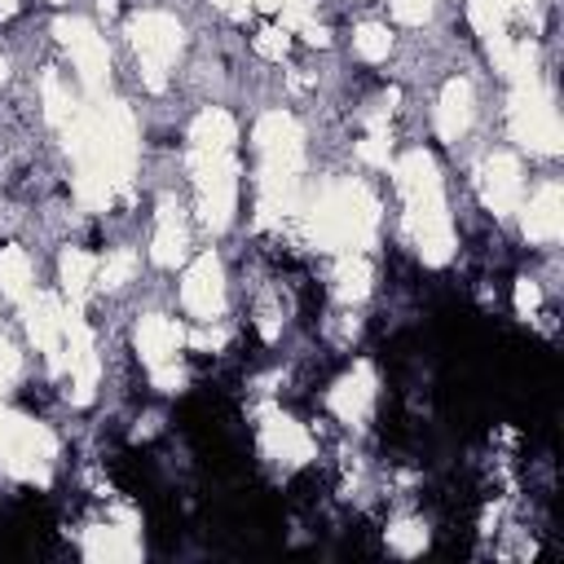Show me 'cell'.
<instances>
[{"label":"cell","instance_id":"obj_1","mask_svg":"<svg viewBox=\"0 0 564 564\" xmlns=\"http://www.w3.org/2000/svg\"><path fill=\"white\" fill-rule=\"evenodd\" d=\"M66 154L75 163V198L93 212H106L119 189H128L137 167V123L132 110L115 97H97L75 106L70 123L62 128Z\"/></svg>","mask_w":564,"mask_h":564},{"label":"cell","instance_id":"obj_2","mask_svg":"<svg viewBox=\"0 0 564 564\" xmlns=\"http://www.w3.org/2000/svg\"><path fill=\"white\" fill-rule=\"evenodd\" d=\"M260 172H256V220L282 225L300 203V172H304V128L286 110H264L251 132Z\"/></svg>","mask_w":564,"mask_h":564},{"label":"cell","instance_id":"obj_3","mask_svg":"<svg viewBox=\"0 0 564 564\" xmlns=\"http://www.w3.org/2000/svg\"><path fill=\"white\" fill-rule=\"evenodd\" d=\"M401 203H405V234L419 251L423 264L441 269L454 256V229H449V212H445V185H441V167L427 150H405L392 163Z\"/></svg>","mask_w":564,"mask_h":564},{"label":"cell","instance_id":"obj_4","mask_svg":"<svg viewBox=\"0 0 564 564\" xmlns=\"http://www.w3.org/2000/svg\"><path fill=\"white\" fill-rule=\"evenodd\" d=\"M379 234V198L361 181H330L308 207V238L317 251H366Z\"/></svg>","mask_w":564,"mask_h":564},{"label":"cell","instance_id":"obj_5","mask_svg":"<svg viewBox=\"0 0 564 564\" xmlns=\"http://www.w3.org/2000/svg\"><path fill=\"white\" fill-rule=\"evenodd\" d=\"M53 458H57V436L44 423L0 405V471L26 485H48Z\"/></svg>","mask_w":564,"mask_h":564},{"label":"cell","instance_id":"obj_6","mask_svg":"<svg viewBox=\"0 0 564 564\" xmlns=\"http://www.w3.org/2000/svg\"><path fill=\"white\" fill-rule=\"evenodd\" d=\"M511 106H507V128L511 137L529 150V154H560L564 150V128L551 101V88L542 84V75L529 79H511Z\"/></svg>","mask_w":564,"mask_h":564},{"label":"cell","instance_id":"obj_7","mask_svg":"<svg viewBox=\"0 0 564 564\" xmlns=\"http://www.w3.org/2000/svg\"><path fill=\"white\" fill-rule=\"evenodd\" d=\"M189 176H194V203H198V220L220 234L234 225V212H238V159L234 150L225 154H203V150H189Z\"/></svg>","mask_w":564,"mask_h":564},{"label":"cell","instance_id":"obj_8","mask_svg":"<svg viewBox=\"0 0 564 564\" xmlns=\"http://www.w3.org/2000/svg\"><path fill=\"white\" fill-rule=\"evenodd\" d=\"M128 40H132V48H137L145 88H150V93H163V88H167V70H172V62H176V53H181V44H185L181 22H176L172 13H163V9H145V13H137V18L128 22Z\"/></svg>","mask_w":564,"mask_h":564},{"label":"cell","instance_id":"obj_9","mask_svg":"<svg viewBox=\"0 0 564 564\" xmlns=\"http://www.w3.org/2000/svg\"><path fill=\"white\" fill-rule=\"evenodd\" d=\"M53 35H57V44L70 53V62H75L84 88H88V93H101V88H106V75H110V48H106V40L97 35V26L84 22V18H57V22H53Z\"/></svg>","mask_w":564,"mask_h":564},{"label":"cell","instance_id":"obj_10","mask_svg":"<svg viewBox=\"0 0 564 564\" xmlns=\"http://www.w3.org/2000/svg\"><path fill=\"white\" fill-rule=\"evenodd\" d=\"M181 304L203 326H212L225 313V269H220V256L216 251H203L185 269V278H181Z\"/></svg>","mask_w":564,"mask_h":564},{"label":"cell","instance_id":"obj_11","mask_svg":"<svg viewBox=\"0 0 564 564\" xmlns=\"http://www.w3.org/2000/svg\"><path fill=\"white\" fill-rule=\"evenodd\" d=\"M66 357V370H70V401L75 405H88L93 401V392H97V348H93V330H88V322H84V304H75L70 300V308H66V348H62Z\"/></svg>","mask_w":564,"mask_h":564},{"label":"cell","instance_id":"obj_12","mask_svg":"<svg viewBox=\"0 0 564 564\" xmlns=\"http://www.w3.org/2000/svg\"><path fill=\"white\" fill-rule=\"evenodd\" d=\"M22 304H26L22 308V322H26L31 344L48 357L53 370H62V344H66V308H62V300L48 295V291H35Z\"/></svg>","mask_w":564,"mask_h":564},{"label":"cell","instance_id":"obj_13","mask_svg":"<svg viewBox=\"0 0 564 564\" xmlns=\"http://www.w3.org/2000/svg\"><path fill=\"white\" fill-rule=\"evenodd\" d=\"M375 397H379L375 366H370V361H357L348 375H339V379H335V388H330L326 405H330V414H335L339 423L361 427V423L370 419V410H375Z\"/></svg>","mask_w":564,"mask_h":564},{"label":"cell","instance_id":"obj_14","mask_svg":"<svg viewBox=\"0 0 564 564\" xmlns=\"http://www.w3.org/2000/svg\"><path fill=\"white\" fill-rule=\"evenodd\" d=\"M260 449L269 454V458H278V463H291V467H300V463H308L313 458V436L291 419V414H282L278 405H260Z\"/></svg>","mask_w":564,"mask_h":564},{"label":"cell","instance_id":"obj_15","mask_svg":"<svg viewBox=\"0 0 564 564\" xmlns=\"http://www.w3.org/2000/svg\"><path fill=\"white\" fill-rule=\"evenodd\" d=\"M476 189H480V198H485V207L494 216H511L520 207V198H524V181H520L516 154H502V150L489 154L480 163V172H476Z\"/></svg>","mask_w":564,"mask_h":564},{"label":"cell","instance_id":"obj_16","mask_svg":"<svg viewBox=\"0 0 564 564\" xmlns=\"http://www.w3.org/2000/svg\"><path fill=\"white\" fill-rule=\"evenodd\" d=\"M516 212H520V229H524L529 242H560V234H564V189L555 181L538 185V194Z\"/></svg>","mask_w":564,"mask_h":564},{"label":"cell","instance_id":"obj_17","mask_svg":"<svg viewBox=\"0 0 564 564\" xmlns=\"http://www.w3.org/2000/svg\"><path fill=\"white\" fill-rule=\"evenodd\" d=\"M189 251V225H185V212L172 194L159 198V212H154V238H150V256L154 264L163 269H176Z\"/></svg>","mask_w":564,"mask_h":564},{"label":"cell","instance_id":"obj_18","mask_svg":"<svg viewBox=\"0 0 564 564\" xmlns=\"http://www.w3.org/2000/svg\"><path fill=\"white\" fill-rule=\"evenodd\" d=\"M467 18H471V26H476L485 53L494 57V66L507 75V66H511V48H516V40L507 35V22H511L507 4H502V0H467Z\"/></svg>","mask_w":564,"mask_h":564},{"label":"cell","instance_id":"obj_19","mask_svg":"<svg viewBox=\"0 0 564 564\" xmlns=\"http://www.w3.org/2000/svg\"><path fill=\"white\" fill-rule=\"evenodd\" d=\"M79 546H84V560H93V564H132V560H141V542H137L132 524H123V520L119 524H88Z\"/></svg>","mask_w":564,"mask_h":564},{"label":"cell","instance_id":"obj_20","mask_svg":"<svg viewBox=\"0 0 564 564\" xmlns=\"http://www.w3.org/2000/svg\"><path fill=\"white\" fill-rule=\"evenodd\" d=\"M181 348H185V326H181V322H172V317H163V313H145V317L137 322V352H141V361H145L150 370L176 361Z\"/></svg>","mask_w":564,"mask_h":564},{"label":"cell","instance_id":"obj_21","mask_svg":"<svg viewBox=\"0 0 564 564\" xmlns=\"http://www.w3.org/2000/svg\"><path fill=\"white\" fill-rule=\"evenodd\" d=\"M471 115H476V93L467 79H445L441 97H436V132L441 141H458L467 128H471Z\"/></svg>","mask_w":564,"mask_h":564},{"label":"cell","instance_id":"obj_22","mask_svg":"<svg viewBox=\"0 0 564 564\" xmlns=\"http://www.w3.org/2000/svg\"><path fill=\"white\" fill-rule=\"evenodd\" d=\"M234 141H238V123H234L229 110L207 106V110L194 115V123H189V150L225 154V150H234Z\"/></svg>","mask_w":564,"mask_h":564},{"label":"cell","instance_id":"obj_23","mask_svg":"<svg viewBox=\"0 0 564 564\" xmlns=\"http://www.w3.org/2000/svg\"><path fill=\"white\" fill-rule=\"evenodd\" d=\"M370 282H375L370 260L361 251H344L339 264H335V300L339 304H361L370 295Z\"/></svg>","mask_w":564,"mask_h":564},{"label":"cell","instance_id":"obj_24","mask_svg":"<svg viewBox=\"0 0 564 564\" xmlns=\"http://www.w3.org/2000/svg\"><path fill=\"white\" fill-rule=\"evenodd\" d=\"M31 278H35L31 256H26L22 247H0V291H4L9 300H26L31 286H35Z\"/></svg>","mask_w":564,"mask_h":564},{"label":"cell","instance_id":"obj_25","mask_svg":"<svg viewBox=\"0 0 564 564\" xmlns=\"http://www.w3.org/2000/svg\"><path fill=\"white\" fill-rule=\"evenodd\" d=\"M57 269H62V291H66L75 304H84V295H88V286H93V278H97V260H93L88 251H79V247H66Z\"/></svg>","mask_w":564,"mask_h":564},{"label":"cell","instance_id":"obj_26","mask_svg":"<svg viewBox=\"0 0 564 564\" xmlns=\"http://www.w3.org/2000/svg\"><path fill=\"white\" fill-rule=\"evenodd\" d=\"M388 101H383V110L370 119V132L357 141V159L366 163V167H388L392 163V141H388Z\"/></svg>","mask_w":564,"mask_h":564},{"label":"cell","instance_id":"obj_27","mask_svg":"<svg viewBox=\"0 0 564 564\" xmlns=\"http://www.w3.org/2000/svg\"><path fill=\"white\" fill-rule=\"evenodd\" d=\"M40 93H44V115H48V123H53V128H66L70 115H75V101H70V93L62 88V75H57V70H44V75H40Z\"/></svg>","mask_w":564,"mask_h":564},{"label":"cell","instance_id":"obj_28","mask_svg":"<svg viewBox=\"0 0 564 564\" xmlns=\"http://www.w3.org/2000/svg\"><path fill=\"white\" fill-rule=\"evenodd\" d=\"M352 48H357V57H366V62H383V57L392 53V35H388V26H379V22H361V26L352 31Z\"/></svg>","mask_w":564,"mask_h":564},{"label":"cell","instance_id":"obj_29","mask_svg":"<svg viewBox=\"0 0 564 564\" xmlns=\"http://www.w3.org/2000/svg\"><path fill=\"white\" fill-rule=\"evenodd\" d=\"M132 269H137V256H132L128 247H119V251H110V256L97 264V278H93V282H97L101 291H119V286L132 278Z\"/></svg>","mask_w":564,"mask_h":564},{"label":"cell","instance_id":"obj_30","mask_svg":"<svg viewBox=\"0 0 564 564\" xmlns=\"http://www.w3.org/2000/svg\"><path fill=\"white\" fill-rule=\"evenodd\" d=\"M388 546H392L397 555H423V546H427V524H423V520H397V524H388Z\"/></svg>","mask_w":564,"mask_h":564},{"label":"cell","instance_id":"obj_31","mask_svg":"<svg viewBox=\"0 0 564 564\" xmlns=\"http://www.w3.org/2000/svg\"><path fill=\"white\" fill-rule=\"evenodd\" d=\"M436 0H388V13L401 22V26H423L432 18Z\"/></svg>","mask_w":564,"mask_h":564},{"label":"cell","instance_id":"obj_32","mask_svg":"<svg viewBox=\"0 0 564 564\" xmlns=\"http://www.w3.org/2000/svg\"><path fill=\"white\" fill-rule=\"evenodd\" d=\"M286 48H291V31H282V26H264V31L256 35V53H260L264 62H282Z\"/></svg>","mask_w":564,"mask_h":564},{"label":"cell","instance_id":"obj_33","mask_svg":"<svg viewBox=\"0 0 564 564\" xmlns=\"http://www.w3.org/2000/svg\"><path fill=\"white\" fill-rule=\"evenodd\" d=\"M538 308H542V286H538L533 278H520V282H516V317L533 322Z\"/></svg>","mask_w":564,"mask_h":564},{"label":"cell","instance_id":"obj_34","mask_svg":"<svg viewBox=\"0 0 564 564\" xmlns=\"http://www.w3.org/2000/svg\"><path fill=\"white\" fill-rule=\"evenodd\" d=\"M150 379H154V388H159V392H181V388H185V370H181L176 361L154 366V370H150Z\"/></svg>","mask_w":564,"mask_h":564},{"label":"cell","instance_id":"obj_35","mask_svg":"<svg viewBox=\"0 0 564 564\" xmlns=\"http://www.w3.org/2000/svg\"><path fill=\"white\" fill-rule=\"evenodd\" d=\"M22 375V357H18V348L0 335V383H13Z\"/></svg>","mask_w":564,"mask_h":564},{"label":"cell","instance_id":"obj_36","mask_svg":"<svg viewBox=\"0 0 564 564\" xmlns=\"http://www.w3.org/2000/svg\"><path fill=\"white\" fill-rule=\"evenodd\" d=\"M229 335L216 326V330H194V335H185V344H194V348H220Z\"/></svg>","mask_w":564,"mask_h":564},{"label":"cell","instance_id":"obj_37","mask_svg":"<svg viewBox=\"0 0 564 564\" xmlns=\"http://www.w3.org/2000/svg\"><path fill=\"white\" fill-rule=\"evenodd\" d=\"M502 4H507V13H511V18H520V22H533L542 0H502Z\"/></svg>","mask_w":564,"mask_h":564},{"label":"cell","instance_id":"obj_38","mask_svg":"<svg viewBox=\"0 0 564 564\" xmlns=\"http://www.w3.org/2000/svg\"><path fill=\"white\" fill-rule=\"evenodd\" d=\"M304 40H308V44H317V48H326V44H330V35H326V26H322V22H308V26H304Z\"/></svg>","mask_w":564,"mask_h":564},{"label":"cell","instance_id":"obj_39","mask_svg":"<svg viewBox=\"0 0 564 564\" xmlns=\"http://www.w3.org/2000/svg\"><path fill=\"white\" fill-rule=\"evenodd\" d=\"M225 13H247V0H216Z\"/></svg>","mask_w":564,"mask_h":564},{"label":"cell","instance_id":"obj_40","mask_svg":"<svg viewBox=\"0 0 564 564\" xmlns=\"http://www.w3.org/2000/svg\"><path fill=\"white\" fill-rule=\"evenodd\" d=\"M97 9H101V13H115V0H97Z\"/></svg>","mask_w":564,"mask_h":564},{"label":"cell","instance_id":"obj_41","mask_svg":"<svg viewBox=\"0 0 564 564\" xmlns=\"http://www.w3.org/2000/svg\"><path fill=\"white\" fill-rule=\"evenodd\" d=\"M18 9V0H0V13H13Z\"/></svg>","mask_w":564,"mask_h":564},{"label":"cell","instance_id":"obj_42","mask_svg":"<svg viewBox=\"0 0 564 564\" xmlns=\"http://www.w3.org/2000/svg\"><path fill=\"white\" fill-rule=\"evenodd\" d=\"M4 79H9V62L0 57V84H4Z\"/></svg>","mask_w":564,"mask_h":564},{"label":"cell","instance_id":"obj_43","mask_svg":"<svg viewBox=\"0 0 564 564\" xmlns=\"http://www.w3.org/2000/svg\"><path fill=\"white\" fill-rule=\"evenodd\" d=\"M53 4H66V0H53Z\"/></svg>","mask_w":564,"mask_h":564}]
</instances>
